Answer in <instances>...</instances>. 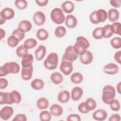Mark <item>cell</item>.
Listing matches in <instances>:
<instances>
[{
	"label": "cell",
	"mask_w": 121,
	"mask_h": 121,
	"mask_svg": "<svg viewBox=\"0 0 121 121\" xmlns=\"http://www.w3.org/2000/svg\"><path fill=\"white\" fill-rule=\"evenodd\" d=\"M90 45V43L86 37L79 36L77 38L76 42L73 47L75 52L78 55H81L87 51Z\"/></svg>",
	"instance_id": "cell-2"
},
{
	"label": "cell",
	"mask_w": 121,
	"mask_h": 121,
	"mask_svg": "<svg viewBox=\"0 0 121 121\" xmlns=\"http://www.w3.org/2000/svg\"><path fill=\"white\" fill-rule=\"evenodd\" d=\"M0 40H1L6 35V32L4 29L2 28H0Z\"/></svg>",
	"instance_id": "cell-54"
},
{
	"label": "cell",
	"mask_w": 121,
	"mask_h": 121,
	"mask_svg": "<svg viewBox=\"0 0 121 121\" xmlns=\"http://www.w3.org/2000/svg\"><path fill=\"white\" fill-rule=\"evenodd\" d=\"M71 81L75 84H80L83 80V76L79 72L73 73L70 77Z\"/></svg>",
	"instance_id": "cell-33"
},
{
	"label": "cell",
	"mask_w": 121,
	"mask_h": 121,
	"mask_svg": "<svg viewBox=\"0 0 121 121\" xmlns=\"http://www.w3.org/2000/svg\"><path fill=\"white\" fill-rule=\"evenodd\" d=\"M109 121H120L121 116L117 113H115L112 115L108 120Z\"/></svg>",
	"instance_id": "cell-51"
},
{
	"label": "cell",
	"mask_w": 121,
	"mask_h": 121,
	"mask_svg": "<svg viewBox=\"0 0 121 121\" xmlns=\"http://www.w3.org/2000/svg\"><path fill=\"white\" fill-rule=\"evenodd\" d=\"M16 54L20 58H23V57L28 53V50L26 49L24 45H20L18 46L16 51Z\"/></svg>",
	"instance_id": "cell-38"
},
{
	"label": "cell",
	"mask_w": 121,
	"mask_h": 121,
	"mask_svg": "<svg viewBox=\"0 0 121 121\" xmlns=\"http://www.w3.org/2000/svg\"><path fill=\"white\" fill-rule=\"evenodd\" d=\"M50 17L53 22L58 25L62 24L65 19L63 11L59 8H55L51 11Z\"/></svg>",
	"instance_id": "cell-5"
},
{
	"label": "cell",
	"mask_w": 121,
	"mask_h": 121,
	"mask_svg": "<svg viewBox=\"0 0 121 121\" xmlns=\"http://www.w3.org/2000/svg\"><path fill=\"white\" fill-rule=\"evenodd\" d=\"M78 111L82 113H84V114H86L88 112H89L86 109V108L85 107V103L84 102H82L81 103L78 107Z\"/></svg>",
	"instance_id": "cell-48"
},
{
	"label": "cell",
	"mask_w": 121,
	"mask_h": 121,
	"mask_svg": "<svg viewBox=\"0 0 121 121\" xmlns=\"http://www.w3.org/2000/svg\"><path fill=\"white\" fill-rule=\"evenodd\" d=\"M50 112L52 115L58 117L62 114L63 110L60 105L55 104L52 105L50 107Z\"/></svg>",
	"instance_id": "cell-22"
},
{
	"label": "cell",
	"mask_w": 121,
	"mask_h": 121,
	"mask_svg": "<svg viewBox=\"0 0 121 121\" xmlns=\"http://www.w3.org/2000/svg\"><path fill=\"white\" fill-rule=\"evenodd\" d=\"M44 86L43 81L40 78H35L31 82V86L35 90H40L43 89Z\"/></svg>",
	"instance_id": "cell-27"
},
{
	"label": "cell",
	"mask_w": 121,
	"mask_h": 121,
	"mask_svg": "<svg viewBox=\"0 0 121 121\" xmlns=\"http://www.w3.org/2000/svg\"><path fill=\"white\" fill-rule=\"evenodd\" d=\"M59 57L55 52L50 53L43 61V66L45 69L52 70L56 69L58 66Z\"/></svg>",
	"instance_id": "cell-4"
},
{
	"label": "cell",
	"mask_w": 121,
	"mask_h": 121,
	"mask_svg": "<svg viewBox=\"0 0 121 121\" xmlns=\"http://www.w3.org/2000/svg\"><path fill=\"white\" fill-rule=\"evenodd\" d=\"M116 95L114 87L109 85L105 86L103 89L102 100L106 104L109 105L114 99Z\"/></svg>",
	"instance_id": "cell-3"
},
{
	"label": "cell",
	"mask_w": 121,
	"mask_h": 121,
	"mask_svg": "<svg viewBox=\"0 0 121 121\" xmlns=\"http://www.w3.org/2000/svg\"><path fill=\"white\" fill-rule=\"evenodd\" d=\"M15 16L14 10L9 7L4 8L0 13V17L5 20H10L12 19Z\"/></svg>",
	"instance_id": "cell-12"
},
{
	"label": "cell",
	"mask_w": 121,
	"mask_h": 121,
	"mask_svg": "<svg viewBox=\"0 0 121 121\" xmlns=\"http://www.w3.org/2000/svg\"><path fill=\"white\" fill-rule=\"evenodd\" d=\"M67 121H80L81 120L80 116L77 114H71L68 116Z\"/></svg>",
	"instance_id": "cell-45"
},
{
	"label": "cell",
	"mask_w": 121,
	"mask_h": 121,
	"mask_svg": "<svg viewBox=\"0 0 121 121\" xmlns=\"http://www.w3.org/2000/svg\"><path fill=\"white\" fill-rule=\"evenodd\" d=\"M19 41H20L17 37L11 35L7 39V44L9 47L14 48L18 45Z\"/></svg>",
	"instance_id": "cell-36"
},
{
	"label": "cell",
	"mask_w": 121,
	"mask_h": 121,
	"mask_svg": "<svg viewBox=\"0 0 121 121\" xmlns=\"http://www.w3.org/2000/svg\"><path fill=\"white\" fill-rule=\"evenodd\" d=\"M22 58L21 64L22 67L26 68L32 66V63L34 60V57L32 54L28 53L24 55Z\"/></svg>",
	"instance_id": "cell-21"
},
{
	"label": "cell",
	"mask_w": 121,
	"mask_h": 121,
	"mask_svg": "<svg viewBox=\"0 0 121 121\" xmlns=\"http://www.w3.org/2000/svg\"><path fill=\"white\" fill-rule=\"evenodd\" d=\"M32 28V25L30 21L27 20H22L18 24V29L24 33L29 32Z\"/></svg>",
	"instance_id": "cell-14"
},
{
	"label": "cell",
	"mask_w": 121,
	"mask_h": 121,
	"mask_svg": "<svg viewBox=\"0 0 121 121\" xmlns=\"http://www.w3.org/2000/svg\"><path fill=\"white\" fill-rule=\"evenodd\" d=\"M33 65L29 67L24 68L22 67L21 72V76L24 80H29L30 79L33 75Z\"/></svg>",
	"instance_id": "cell-13"
},
{
	"label": "cell",
	"mask_w": 121,
	"mask_h": 121,
	"mask_svg": "<svg viewBox=\"0 0 121 121\" xmlns=\"http://www.w3.org/2000/svg\"><path fill=\"white\" fill-rule=\"evenodd\" d=\"M84 103L86 108L89 112L95 110L97 106L95 100L91 97L87 98Z\"/></svg>",
	"instance_id": "cell-29"
},
{
	"label": "cell",
	"mask_w": 121,
	"mask_h": 121,
	"mask_svg": "<svg viewBox=\"0 0 121 121\" xmlns=\"http://www.w3.org/2000/svg\"><path fill=\"white\" fill-rule=\"evenodd\" d=\"M37 44V41L34 38H28L24 42V46L27 49H31L35 47Z\"/></svg>",
	"instance_id": "cell-35"
},
{
	"label": "cell",
	"mask_w": 121,
	"mask_h": 121,
	"mask_svg": "<svg viewBox=\"0 0 121 121\" xmlns=\"http://www.w3.org/2000/svg\"><path fill=\"white\" fill-rule=\"evenodd\" d=\"M12 35L17 37L20 41L23 40L25 36V33L22 32L18 28L14 29L12 33Z\"/></svg>",
	"instance_id": "cell-44"
},
{
	"label": "cell",
	"mask_w": 121,
	"mask_h": 121,
	"mask_svg": "<svg viewBox=\"0 0 121 121\" xmlns=\"http://www.w3.org/2000/svg\"><path fill=\"white\" fill-rule=\"evenodd\" d=\"M46 48L43 45H40L35 50V54L36 59L38 60H42L45 56Z\"/></svg>",
	"instance_id": "cell-18"
},
{
	"label": "cell",
	"mask_w": 121,
	"mask_h": 121,
	"mask_svg": "<svg viewBox=\"0 0 121 121\" xmlns=\"http://www.w3.org/2000/svg\"><path fill=\"white\" fill-rule=\"evenodd\" d=\"M78 56L75 52L73 46L69 45L66 48L62 58L72 62L78 59Z\"/></svg>",
	"instance_id": "cell-7"
},
{
	"label": "cell",
	"mask_w": 121,
	"mask_h": 121,
	"mask_svg": "<svg viewBox=\"0 0 121 121\" xmlns=\"http://www.w3.org/2000/svg\"><path fill=\"white\" fill-rule=\"evenodd\" d=\"M83 94V90L79 86H76L72 88L71 91L70 96L72 100L77 101L79 100Z\"/></svg>",
	"instance_id": "cell-17"
},
{
	"label": "cell",
	"mask_w": 121,
	"mask_h": 121,
	"mask_svg": "<svg viewBox=\"0 0 121 121\" xmlns=\"http://www.w3.org/2000/svg\"><path fill=\"white\" fill-rule=\"evenodd\" d=\"M8 81L4 78H0V88L1 89H5L8 86Z\"/></svg>",
	"instance_id": "cell-49"
},
{
	"label": "cell",
	"mask_w": 121,
	"mask_h": 121,
	"mask_svg": "<svg viewBox=\"0 0 121 121\" xmlns=\"http://www.w3.org/2000/svg\"><path fill=\"white\" fill-rule=\"evenodd\" d=\"M111 30L113 34L121 35V24L120 22H115L111 25Z\"/></svg>",
	"instance_id": "cell-37"
},
{
	"label": "cell",
	"mask_w": 121,
	"mask_h": 121,
	"mask_svg": "<svg viewBox=\"0 0 121 121\" xmlns=\"http://www.w3.org/2000/svg\"><path fill=\"white\" fill-rule=\"evenodd\" d=\"M116 89L118 93L119 94H121V82H119L117 84L116 86Z\"/></svg>",
	"instance_id": "cell-55"
},
{
	"label": "cell",
	"mask_w": 121,
	"mask_h": 121,
	"mask_svg": "<svg viewBox=\"0 0 121 121\" xmlns=\"http://www.w3.org/2000/svg\"><path fill=\"white\" fill-rule=\"evenodd\" d=\"M96 17L99 23L104 22L107 18V13L104 9L96 10Z\"/></svg>",
	"instance_id": "cell-28"
},
{
	"label": "cell",
	"mask_w": 121,
	"mask_h": 121,
	"mask_svg": "<svg viewBox=\"0 0 121 121\" xmlns=\"http://www.w3.org/2000/svg\"><path fill=\"white\" fill-rule=\"evenodd\" d=\"M33 20L36 25L38 26H43L46 21L45 15L41 11H36L33 16Z\"/></svg>",
	"instance_id": "cell-8"
},
{
	"label": "cell",
	"mask_w": 121,
	"mask_h": 121,
	"mask_svg": "<svg viewBox=\"0 0 121 121\" xmlns=\"http://www.w3.org/2000/svg\"><path fill=\"white\" fill-rule=\"evenodd\" d=\"M20 70L19 64L15 61L7 62L0 67V77H4L9 74H16Z\"/></svg>",
	"instance_id": "cell-1"
},
{
	"label": "cell",
	"mask_w": 121,
	"mask_h": 121,
	"mask_svg": "<svg viewBox=\"0 0 121 121\" xmlns=\"http://www.w3.org/2000/svg\"><path fill=\"white\" fill-rule=\"evenodd\" d=\"M110 44L112 48L118 49L121 47V38L120 37H115L110 41Z\"/></svg>",
	"instance_id": "cell-40"
},
{
	"label": "cell",
	"mask_w": 121,
	"mask_h": 121,
	"mask_svg": "<svg viewBox=\"0 0 121 121\" xmlns=\"http://www.w3.org/2000/svg\"><path fill=\"white\" fill-rule=\"evenodd\" d=\"M65 25L69 28L76 27L78 24V20L75 16L73 15H68L65 19Z\"/></svg>",
	"instance_id": "cell-15"
},
{
	"label": "cell",
	"mask_w": 121,
	"mask_h": 121,
	"mask_svg": "<svg viewBox=\"0 0 121 121\" xmlns=\"http://www.w3.org/2000/svg\"><path fill=\"white\" fill-rule=\"evenodd\" d=\"M113 33L111 30V25L108 24L105 25L101 28V35L103 38H109L111 37Z\"/></svg>",
	"instance_id": "cell-31"
},
{
	"label": "cell",
	"mask_w": 121,
	"mask_h": 121,
	"mask_svg": "<svg viewBox=\"0 0 121 121\" xmlns=\"http://www.w3.org/2000/svg\"><path fill=\"white\" fill-rule=\"evenodd\" d=\"M101 28L102 27H98L93 30L92 36L95 39L99 40L103 38L101 35Z\"/></svg>",
	"instance_id": "cell-43"
},
{
	"label": "cell",
	"mask_w": 121,
	"mask_h": 121,
	"mask_svg": "<svg viewBox=\"0 0 121 121\" xmlns=\"http://www.w3.org/2000/svg\"><path fill=\"white\" fill-rule=\"evenodd\" d=\"M9 92H0V104H12V103L11 102L9 98Z\"/></svg>",
	"instance_id": "cell-32"
},
{
	"label": "cell",
	"mask_w": 121,
	"mask_h": 121,
	"mask_svg": "<svg viewBox=\"0 0 121 121\" xmlns=\"http://www.w3.org/2000/svg\"><path fill=\"white\" fill-rule=\"evenodd\" d=\"M70 94L69 92L66 90H64L60 91L57 95L58 101L62 104L67 103L70 99Z\"/></svg>",
	"instance_id": "cell-19"
},
{
	"label": "cell",
	"mask_w": 121,
	"mask_h": 121,
	"mask_svg": "<svg viewBox=\"0 0 121 121\" xmlns=\"http://www.w3.org/2000/svg\"><path fill=\"white\" fill-rule=\"evenodd\" d=\"M35 1L37 5L40 7H44L46 6L49 2L48 0H36Z\"/></svg>",
	"instance_id": "cell-53"
},
{
	"label": "cell",
	"mask_w": 121,
	"mask_h": 121,
	"mask_svg": "<svg viewBox=\"0 0 121 121\" xmlns=\"http://www.w3.org/2000/svg\"><path fill=\"white\" fill-rule=\"evenodd\" d=\"M27 117L26 115L23 113L17 114L12 119V121H26Z\"/></svg>",
	"instance_id": "cell-46"
},
{
	"label": "cell",
	"mask_w": 121,
	"mask_h": 121,
	"mask_svg": "<svg viewBox=\"0 0 121 121\" xmlns=\"http://www.w3.org/2000/svg\"><path fill=\"white\" fill-rule=\"evenodd\" d=\"M6 22V20H5L4 19H3V18H2L1 17H0V25H1L3 24H4Z\"/></svg>",
	"instance_id": "cell-56"
},
{
	"label": "cell",
	"mask_w": 121,
	"mask_h": 121,
	"mask_svg": "<svg viewBox=\"0 0 121 121\" xmlns=\"http://www.w3.org/2000/svg\"><path fill=\"white\" fill-rule=\"evenodd\" d=\"M110 108L112 111L114 112L119 111L121 108V104L119 101L117 99H114L110 104Z\"/></svg>",
	"instance_id": "cell-42"
},
{
	"label": "cell",
	"mask_w": 121,
	"mask_h": 121,
	"mask_svg": "<svg viewBox=\"0 0 121 121\" xmlns=\"http://www.w3.org/2000/svg\"><path fill=\"white\" fill-rule=\"evenodd\" d=\"M120 17V13L119 11L115 8H112L108 10L107 13V18L110 21L115 22Z\"/></svg>",
	"instance_id": "cell-20"
},
{
	"label": "cell",
	"mask_w": 121,
	"mask_h": 121,
	"mask_svg": "<svg viewBox=\"0 0 121 121\" xmlns=\"http://www.w3.org/2000/svg\"><path fill=\"white\" fill-rule=\"evenodd\" d=\"M52 114L48 111H42L39 114V118L41 121H50L52 118Z\"/></svg>",
	"instance_id": "cell-39"
},
{
	"label": "cell",
	"mask_w": 121,
	"mask_h": 121,
	"mask_svg": "<svg viewBox=\"0 0 121 121\" xmlns=\"http://www.w3.org/2000/svg\"><path fill=\"white\" fill-rule=\"evenodd\" d=\"M60 71L65 75H69L73 70L72 62L62 58L60 66Z\"/></svg>",
	"instance_id": "cell-6"
},
{
	"label": "cell",
	"mask_w": 121,
	"mask_h": 121,
	"mask_svg": "<svg viewBox=\"0 0 121 121\" xmlns=\"http://www.w3.org/2000/svg\"><path fill=\"white\" fill-rule=\"evenodd\" d=\"M107 112L103 109H99L95 111L92 115L93 118L96 121H103L107 117Z\"/></svg>",
	"instance_id": "cell-11"
},
{
	"label": "cell",
	"mask_w": 121,
	"mask_h": 121,
	"mask_svg": "<svg viewBox=\"0 0 121 121\" xmlns=\"http://www.w3.org/2000/svg\"><path fill=\"white\" fill-rule=\"evenodd\" d=\"M93 54L89 51L87 50L84 54L80 55V62L84 65H88L92 62L93 60Z\"/></svg>",
	"instance_id": "cell-16"
},
{
	"label": "cell",
	"mask_w": 121,
	"mask_h": 121,
	"mask_svg": "<svg viewBox=\"0 0 121 121\" xmlns=\"http://www.w3.org/2000/svg\"><path fill=\"white\" fill-rule=\"evenodd\" d=\"M50 79L52 82L55 85H59L63 81V77L58 72H54L51 74Z\"/></svg>",
	"instance_id": "cell-25"
},
{
	"label": "cell",
	"mask_w": 121,
	"mask_h": 121,
	"mask_svg": "<svg viewBox=\"0 0 121 121\" xmlns=\"http://www.w3.org/2000/svg\"><path fill=\"white\" fill-rule=\"evenodd\" d=\"M9 98L12 104H18L22 100L20 93L17 90H13L9 93Z\"/></svg>",
	"instance_id": "cell-24"
},
{
	"label": "cell",
	"mask_w": 121,
	"mask_h": 121,
	"mask_svg": "<svg viewBox=\"0 0 121 121\" xmlns=\"http://www.w3.org/2000/svg\"><path fill=\"white\" fill-rule=\"evenodd\" d=\"M89 20L91 23L93 24H98L99 23L96 19V10L94 11L91 13L89 15Z\"/></svg>",
	"instance_id": "cell-47"
},
{
	"label": "cell",
	"mask_w": 121,
	"mask_h": 121,
	"mask_svg": "<svg viewBox=\"0 0 121 121\" xmlns=\"http://www.w3.org/2000/svg\"><path fill=\"white\" fill-rule=\"evenodd\" d=\"M67 31L66 28L62 26H58L54 30V35L57 38H62L66 34Z\"/></svg>",
	"instance_id": "cell-34"
},
{
	"label": "cell",
	"mask_w": 121,
	"mask_h": 121,
	"mask_svg": "<svg viewBox=\"0 0 121 121\" xmlns=\"http://www.w3.org/2000/svg\"><path fill=\"white\" fill-rule=\"evenodd\" d=\"M49 105L48 100L44 97H42L38 98L36 102L37 107L40 110L46 109Z\"/></svg>",
	"instance_id": "cell-26"
},
{
	"label": "cell",
	"mask_w": 121,
	"mask_h": 121,
	"mask_svg": "<svg viewBox=\"0 0 121 121\" xmlns=\"http://www.w3.org/2000/svg\"><path fill=\"white\" fill-rule=\"evenodd\" d=\"M36 36L40 41H45L49 37V33L44 28H40L36 33Z\"/></svg>",
	"instance_id": "cell-30"
},
{
	"label": "cell",
	"mask_w": 121,
	"mask_h": 121,
	"mask_svg": "<svg viewBox=\"0 0 121 121\" xmlns=\"http://www.w3.org/2000/svg\"><path fill=\"white\" fill-rule=\"evenodd\" d=\"M61 8L63 11L66 13L69 14L72 12L74 10L75 6L72 2L69 0H67L62 3Z\"/></svg>",
	"instance_id": "cell-23"
},
{
	"label": "cell",
	"mask_w": 121,
	"mask_h": 121,
	"mask_svg": "<svg viewBox=\"0 0 121 121\" xmlns=\"http://www.w3.org/2000/svg\"><path fill=\"white\" fill-rule=\"evenodd\" d=\"M15 5L18 9L23 10L27 8L28 3L26 0H16L15 1Z\"/></svg>",
	"instance_id": "cell-41"
},
{
	"label": "cell",
	"mask_w": 121,
	"mask_h": 121,
	"mask_svg": "<svg viewBox=\"0 0 121 121\" xmlns=\"http://www.w3.org/2000/svg\"><path fill=\"white\" fill-rule=\"evenodd\" d=\"M14 113L13 108L9 106L3 107L0 111V118L4 121H7L12 116Z\"/></svg>",
	"instance_id": "cell-9"
},
{
	"label": "cell",
	"mask_w": 121,
	"mask_h": 121,
	"mask_svg": "<svg viewBox=\"0 0 121 121\" xmlns=\"http://www.w3.org/2000/svg\"><path fill=\"white\" fill-rule=\"evenodd\" d=\"M110 4L114 8H118L121 6V0H111L110 1Z\"/></svg>",
	"instance_id": "cell-50"
},
{
	"label": "cell",
	"mask_w": 121,
	"mask_h": 121,
	"mask_svg": "<svg viewBox=\"0 0 121 121\" xmlns=\"http://www.w3.org/2000/svg\"><path fill=\"white\" fill-rule=\"evenodd\" d=\"M114 58L115 61L119 64L121 63V51H119L115 53Z\"/></svg>",
	"instance_id": "cell-52"
},
{
	"label": "cell",
	"mask_w": 121,
	"mask_h": 121,
	"mask_svg": "<svg viewBox=\"0 0 121 121\" xmlns=\"http://www.w3.org/2000/svg\"><path fill=\"white\" fill-rule=\"evenodd\" d=\"M103 71L106 74L115 75L118 72L119 67L115 63H109L104 67Z\"/></svg>",
	"instance_id": "cell-10"
}]
</instances>
